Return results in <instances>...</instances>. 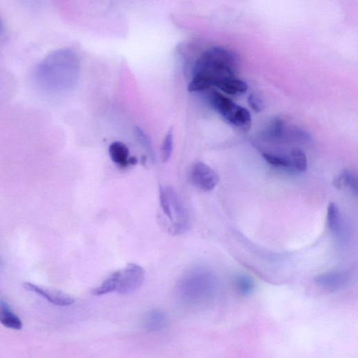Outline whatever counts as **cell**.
Masks as SVG:
<instances>
[{"label": "cell", "mask_w": 358, "mask_h": 358, "mask_svg": "<svg viewBox=\"0 0 358 358\" xmlns=\"http://www.w3.org/2000/svg\"><path fill=\"white\" fill-rule=\"evenodd\" d=\"M238 59L232 51L221 47H213L204 51L197 59L190 92H199L216 88L221 81L236 77Z\"/></svg>", "instance_id": "6da1fadb"}, {"label": "cell", "mask_w": 358, "mask_h": 358, "mask_svg": "<svg viewBox=\"0 0 358 358\" xmlns=\"http://www.w3.org/2000/svg\"><path fill=\"white\" fill-rule=\"evenodd\" d=\"M78 70L72 59L54 55L37 67L34 80L37 86L48 93H61L72 89L77 81Z\"/></svg>", "instance_id": "7a4b0ae2"}, {"label": "cell", "mask_w": 358, "mask_h": 358, "mask_svg": "<svg viewBox=\"0 0 358 358\" xmlns=\"http://www.w3.org/2000/svg\"><path fill=\"white\" fill-rule=\"evenodd\" d=\"M179 289L181 297L186 303L201 308L215 299L218 281L212 271L206 268H196L181 279Z\"/></svg>", "instance_id": "3957f363"}, {"label": "cell", "mask_w": 358, "mask_h": 358, "mask_svg": "<svg viewBox=\"0 0 358 358\" xmlns=\"http://www.w3.org/2000/svg\"><path fill=\"white\" fill-rule=\"evenodd\" d=\"M160 203L163 214L168 219L167 230L172 235L186 233L190 228V221L185 208L175 190L170 188H160Z\"/></svg>", "instance_id": "277c9868"}, {"label": "cell", "mask_w": 358, "mask_h": 358, "mask_svg": "<svg viewBox=\"0 0 358 358\" xmlns=\"http://www.w3.org/2000/svg\"><path fill=\"white\" fill-rule=\"evenodd\" d=\"M210 101L215 110L229 123L245 131L250 128L251 116L246 109L217 91L211 94Z\"/></svg>", "instance_id": "5b68a950"}, {"label": "cell", "mask_w": 358, "mask_h": 358, "mask_svg": "<svg viewBox=\"0 0 358 358\" xmlns=\"http://www.w3.org/2000/svg\"><path fill=\"white\" fill-rule=\"evenodd\" d=\"M119 283L117 291L121 295H128L138 290L143 284L145 271L139 265L128 264L119 270Z\"/></svg>", "instance_id": "8992f818"}, {"label": "cell", "mask_w": 358, "mask_h": 358, "mask_svg": "<svg viewBox=\"0 0 358 358\" xmlns=\"http://www.w3.org/2000/svg\"><path fill=\"white\" fill-rule=\"evenodd\" d=\"M192 182L203 192H210L219 183V176L209 166L203 163L194 165L191 170Z\"/></svg>", "instance_id": "52a82bcc"}, {"label": "cell", "mask_w": 358, "mask_h": 358, "mask_svg": "<svg viewBox=\"0 0 358 358\" xmlns=\"http://www.w3.org/2000/svg\"><path fill=\"white\" fill-rule=\"evenodd\" d=\"M23 288L42 296L50 303L57 306H67L72 305L75 301L73 297L59 290L41 287L30 282L24 283Z\"/></svg>", "instance_id": "ba28073f"}, {"label": "cell", "mask_w": 358, "mask_h": 358, "mask_svg": "<svg viewBox=\"0 0 358 358\" xmlns=\"http://www.w3.org/2000/svg\"><path fill=\"white\" fill-rule=\"evenodd\" d=\"M327 221L328 228L335 239L344 243L348 239V229L337 204L330 203L328 209Z\"/></svg>", "instance_id": "9c48e42d"}, {"label": "cell", "mask_w": 358, "mask_h": 358, "mask_svg": "<svg viewBox=\"0 0 358 358\" xmlns=\"http://www.w3.org/2000/svg\"><path fill=\"white\" fill-rule=\"evenodd\" d=\"M348 281L349 277L347 273L340 271L324 273L315 279L318 287L329 292L343 289L347 286Z\"/></svg>", "instance_id": "30bf717a"}, {"label": "cell", "mask_w": 358, "mask_h": 358, "mask_svg": "<svg viewBox=\"0 0 358 358\" xmlns=\"http://www.w3.org/2000/svg\"><path fill=\"white\" fill-rule=\"evenodd\" d=\"M168 316L162 310L148 312L143 318V327L149 331H157L164 328L168 324Z\"/></svg>", "instance_id": "8fae6325"}, {"label": "cell", "mask_w": 358, "mask_h": 358, "mask_svg": "<svg viewBox=\"0 0 358 358\" xmlns=\"http://www.w3.org/2000/svg\"><path fill=\"white\" fill-rule=\"evenodd\" d=\"M0 324L3 326L15 330H20L23 328V323L16 315L10 306L3 300H0Z\"/></svg>", "instance_id": "7c38bea8"}, {"label": "cell", "mask_w": 358, "mask_h": 358, "mask_svg": "<svg viewBox=\"0 0 358 358\" xmlns=\"http://www.w3.org/2000/svg\"><path fill=\"white\" fill-rule=\"evenodd\" d=\"M112 161L117 165L126 168L130 165V151L128 146L120 141L113 142L109 148Z\"/></svg>", "instance_id": "4fadbf2b"}, {"label": "cell", "mask_w": 358, "mask_h": 358, "mask_svg": "<svg viewBox=\"0 0 358 358\" xmlns=\"http://www.w3.org/2000/svg\"><path fill=\"white\" fill-rule=\"evenodd\" d=\"M216 88L223 92L235 96L241 95L248 90V85L237 77L223 79L217 83Z\"/></svg>", "instance_id": "5bb4252c"}, {"label": "cell", "mask_w": 358, "mask_h": 358, "mask_svg": "<svg viewBox=\"0 0 358 358\" xmlns=\"http://www.w3.org/2000/svg\"><path fill=\"white\" fill-rule=\"evenodd\" d=\"M334 186L337 189H350L357 194V179L353 173L346 170L340 173L333 181Z\"/></svg>", "instance_id": "9a60e30c"}, {"label": "cell", "mask_w": 358, "mask_h": 358, "mask_svg": "<svg viewBox=\"0 0 358 358\" xmlns=\"http://www.w3.org/2000/svg\"><path fill=\"white\" fill-rule=\"evenodd\" d=\"M119 275V270L112 273L99 285V286L95 288L92 293L95 296H99L117 291Z\"/></svg>", "instance_id": "2e32d148"}, {"label": "cell", "mask_w": 358, "mask_h": 358, "mask_svg": "<svg viewBox=\"0 0 358 358\" xmlns=\"http://www.w3.org/2000/svg\"><path fill=\"white\" fill-rule=\"evenodd\" d=\"M291 166L299 172H303L308 168V159L305 152L299 148H294L291 151Z\"/></svg>", "instance_id": "e0dca14e"}, {"label": "cell", "mask_w": 358, "mask_h": 358, "mask_svg": "<svg viewBox=\"0 0 358 358\" xmlns=\"http://www.w3.org/2000/svg\"><path fill=\"white\" fill-rule=\"evenodd\" d=\"M235 286L238 292L244 296L252 294L255 290L253 279L245 275H240L236 277Z\"/></svg>", "instance_id": "ac0fdd59"}, {"label": "cell", "mask_w": 358, "mask_h": 358, "mask_svg": "<svg viewBox=\"0 0 358 358\" xmlns=\"http://www.w3.org/2000/svg\"><path fill=\"white\" fill-rule=\"evenodd\" d=\"M174 148V135L173 131L171 129L167 135L165 137V139L163 142L162 148H161V155L162 160L164 163H167L170 161Z\"/></svg>", "instance_id": "d6986e66"}, {"label": "cell", "mask_w": 358, "mask_h": 358, "mask_svg": "<svg viewBox=\"0 0 358 358\" xmlns=\"http://www.w3.org/2000/svg\"><path fill=\"white\" fill-rule=\"evenodd\" d=\"M263 157L265 159L267 163L272 165V166L287 168L291 167L290 161L282 157L272 155L270 152H263Z\"/></svg>", "instance_id": "ffe728a7"}, {"label": "cell", "mask_w": 358, "mask_h": 358, "mask_svg": "<svg viewBox=\"0 0 358 358\" xmlns=\"http://www.w3.org/2000/svg\"><path fill=\"white\" fill-rule=\"evenodd\" d=\"M135 135L143 149L148 153L150 157L153 159V150L150 139L140 128H136Z\"/></svg>", "instance_id": "44dd1931"}, {"label": "cell", "mask_w": 358, "mask_h": 358, "mask_svg": "<svg viewBox=\"0 0 358 358\" xmlns=\"http://www.w3.org/2000/svg\"><path fill=\"white\" fill-rule=\"evenodd\" d=\"M248 102L251 109L257 113L261 112L265 106L263 100L257 94H250L248 97Z\"/></svg>", "instance_id": "7402d4cb"}, {"label": "cell", "mask_w": 358, "mask_h": 358, "mask_svg": "<svg viewBox=\"0 0 358 358\" xmlns=\"http://www.w3.org/2000/svg\"><path fill=\"white\" fill-rule=\"evenodd\" d=\"M284 133V122L281 119H275L270 126L269 134L273 137H281Z\"/></svg>", "instance_id": "603a6c76"}]
</instances>
